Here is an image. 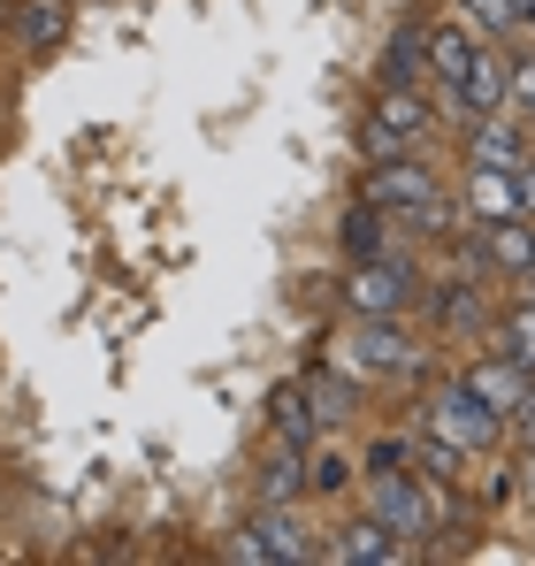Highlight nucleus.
Returning <instances> with one entry per match:
<instances>
[{
	"label": "nucleus",
	"instance_id": "1",
	"mask_svg": "<svg viewBox=\"0 0 535 566\" xmlns=\"http://www.w3.org/2000/svg\"><path fill=\"white\" fill-rule=\"evenodd\" d=\"M367 207H382L390 222H406V230H444V191H437V177L421 169V161H375L367 169Z\"/></svg>",
	"mask_w": 535,
	"mask_h": 566
},
{
	"label": "nucleus",
	"instance_id": "2",
	"mask_svg": "<svg viewBox=\"0 0 535 566\" xmlns=\"http://www.w3.org/2000/svg\"><path fill=\"white\" fill-rule=\"evenodd\" d=\"M429 429H437L444 444H459V452H490L497 429H505V413L482 406V398L466 390V376H459V382H444V390L429 398Z\"/></svg>",
	"mask_w": 535,
	"mask_h": 566
},
{
	"label": "nucleus",
	"instance_id": "3",
	"mask_svg": "<svg viewBox=\"0 0 535 566\" xmlns=\"http://www.w3.org/2000/svg\"><path fill=\"white\" fill-rule=\"evenodd\" d=\"M345 360H353L359 376H413V368H421V345L398 329V314H359Z\"/></svg>",
	"mask_w": 535,
	"mask_h": 566
},
{
	"label": "nucleus",
	"instance_id": "4",
	"mask_svg": "<svg viewBox=\"0 0 535 566\" xmlns=\"http://www.w3.org/2000/svg\"><path fill=\"white\" fill-rule=\"evenodd\" d=\"M367 505H375V521H382L390 536H429V528H437V505L421 497V482H413L406 468H375Z\"/></svg>",
	"mask_w": 535,
	"mask_h": 566
},
{
	"label": "nucleus",
	"instance_id": "5",
	"mask_svg": "<svg viewBox=\"0 0 535 566\" xmlns=\"http://www.w3.org/2000/svg\"><path fill=\"white\" fill-rule=\"evenodd\" d=\"M230 559H322V544H314V528L291 505H268L261 521L230 544Z\"/></svg>",
	"mask_w": 535,
	"mask_h": 566
},
{
	"label": "nucleus",
	"instance_id": "6",
	"mask_svg": "<svg viewBox=\"0 0 535 566\" xmlns=\"http://www.w3.org/2000/svg\"><path fill=\"white\" fill-rule=\"evenodd\" d=\"M421 130H429L421 93H413V85H390V93H382V107L367 115V130H359V138H367V154H375V161H390V154H406Z\"/></svg>",
	"mask_w": 535,
	"mask_h": 566
},
{
	"label": "nucleus",
	"instance_id": "7",
	"mask_svg": "<svg viewBox=\"0 0 535 566\" xmlns=\"http://www.w3.org/2000/svg\"><path fill=\"white\" fill-rule=\"evenodd\" d=\"M444 107L459 115V123H482V115H505V62L482 46L474 62H466V77L444 93Z\"/></svg>",
	"mask_w": 535,
	"mask_h": 566
},
{
	"label": "nucleus",
	"instance_id": "8",
	"mask_svg": "<svg viewBox=\"0 0 535 566\" xmlns=\"http://www.w3.org/2000/svg\"><path fill=\"white\" fill-rule=\"evenodd\" d=\"M353 314H406V298H413V276H406V261H359V276H353Z\"/></svg>",
	"mask_w": 535,
	"mask_h": 566
},
{
	"label": "nucleus",
	"instance_id": "9",
	"mask_svg": "<svg viewBox=\"0 0 535 566\" xmlns=\"http://www.w3.org/2000/svg\"><path fill=\"white\" fill-rule=\"evenodd\" d=\"M421 46H429V77H437V93H451V85L466 77V62L482 54V39H474L459 15H444L437 31H421Z\"/></svg>",
	"mask_w": 535,
	"mask_h": 566
},
{
	"label": "nucleus",
	"instance_id": "10",
	"mask_svg": "<svg viewBox=\"0 0 535 566\" xmlns=\"http://www.w3.org/2000/svg\"><path fill=\"white\" fill-rule=\"evenodd\" d=\"M329 559L337 566H390V559H406V536H390L382 521H353L345 536H329Z\"/></svg>",
	"mask_w": 535,
	"mask_h": 566
},
{
	"label": "nucleus",
	"instance_id": "11",
	"mask_svg": "<svg viewBox=\"0 0 535 566\" xmlns=\"http://www.w3.org/2000/svg\"><path fill=\"white\" fill-rule=\"evenodd\" d=\"M528 368H521V360H505V353H497V360H474V368H466V390H474V398H482V406H497V413H513V406H521V398H528Z\"/></svg>",
	"mask_w": 535,
	"mask_h": 566
},
{
	"label": "nucleus",
	"instance_id": "12",
	"mask_svg": "<svg viewBox=\"0 0 535 566\" xmlns=\"http://www.w3.org/2000/svg\"><path fill=\"white\" fill-rule=\"evenodd\" d=\"M521 146H528V130H521V115L505 107V115H482V123H474V146H466V154H474V169H513Z\"/></svg>",
	"mask_w": 535,
	"mask_h": 566
},
{
	"label": "nucleus",
	"instance_id": "13",
	"mask_svg": "<svg viewBox=\"0 0 535 566\" xmlns=\"http://www.w3.org/2000/svg\"><path fill=\"white\" fill-rule=\"evenodd\" d=\"M490 261H497L505 276H521V269L535 261V230L521 222V214H513V222H490Z\"/></svg>",
	"mask_w": 535,
	"mask_h": 566
},
{
	"label": "nucleus",
	"instance_id": "14",
	"mask_svg": "<svg viewBox=\"0 0 535 566\" xmlns=\"http://www.w3.org/2000/svg\"><path fill=\"white\" fill-rule=\"evenodd\" d=\"M62 23H70L62 0H23V8H15V39H23V46H54Z\"/></svg>",
	"mask_w": 535,
	"mask_h": 566
},
{
	"label": "nucleus",
	"instance_id": "15",
	"mask_svg": "<svg viewBox=\"0 0 535 566\" xmlns=\"http://www.w3.org/2000/svg\"><path fill=\"white\" fill-rule=\"evenodd\" d=\"M382 70H390V85H421V70H429V46H421V31H398Z\"/></svg>",
	"mask_w": 535,
	"mask_h": 566
},
{
	"label": "nucleus",
	"instance_id": "16",
	"mask_svg": "<svg viewBox=\"0 0 535 566\" xmlns=\"http://www.w3.org/2000/svg\"><path fill=\"white\" fill-rule=\"evenodd\" d=\"M275 429H283V444H291V452L314 437V406H306V390H275Z\"/></svg>",
	"mask_w": 535,
	"mask_h": 566
},
{
	"label": "nucleus",
	"instance_id": "17",
	"mask_svg": "<svg viewBox=\"0 0 535 566\" xmlns=\"http://www.w3.org/2000/svg\"><path fill=\"white\" fill-rule=\"evenodd\" d=\"M505 360H521L535 376V298H521V314L505 322Z\"/></svg>",
	"mask_w": 535,
	"mask_h": 566
},
{
	"label": "nucleus",
	"instance_id": "18",
	"mask_svg": "<svg viewBox=\"0 0 535 566\" xmlns=\"http://www.w3.org/2000/svg\"><path fill=\"white\" fill-rule=\"evenodd\" d=\"M261 497L268 505H291V497H298V460H291V452H275L261 468Z\"/></svg>",
	"mask_w": 535,
	"mask_h": 566
},
{
	"label": "nucleus",
	"instance_id": "19",
	"mask_svg": "<svg viewBox=\"0 0 535 566\" xmlns=\"http://www.w3.org/2000/svg\"><path fill=\"white\" fill-rule=\"evenodd\" d=\"M306 406H314V421H329V429H337L353 398H345V382H329V376H306Z\"/></svg>",
	"mask_w": 535,
	"mask_h": 566
},
{
	"label": "nucleus",
	"instance_id": "20",
	"mask_svg": "<svg viewBox=\"0 0 535 566\" xmlns=\"http://www.w3.org/2000/svg\"><path fill=\"white\" fill-rule=\"evenodd\" d=\"M345 238H353V253H359V261H382V207H359Z\"/></svg>",
	"mask_w": 535,
	"mask_h": 566
},
{
	"label": "nucleus",
	"instance_id": "21",
	"mask_svg": "<svg viewBox=\"0 0 535 566\" xmlns=\"http://www.w3.org/2000/svg\"><path fill=\"white\" fill-rule=\"evenodd\" d=\"M459 8H466L482 31H513V23H521V0H459Z\"/></svg>",
	"mask_w": 535,
	"mask_h": 566
},
{
	"label": "nucleus",
	"instance_id": "22",
	"mask_svg": "<svg viewBox=\"0 0 535 566\" xmlns=\"http://www.w3.org/2000/svg\"><path fill=\"white\" fill-rule=\"evenodd\" d=\"M505 107H521V115L535 107V62L521 70V77H505Z\"/></svg>",
	"mask_w": 535,
	"mask_h": 566
},
{
	"label": "nucleus",
	"instance_id": "23",
	"mask_svg": "<svg viewBox=\"0 0 535 566\" xmlns=\"http://www.w3.org/2000/svg\"><path fill=\"white\" fill-rule=\"evenodd\" d=\"M306 482H314V490H345V460H314Z\"/></svg>",
	"mask_w": 535,
	"mask_h": 566
},
{
	"label": "nucleus",
	"instance_id": "24",
	"mask_svg": "<svg viewBox=\"0 0 535 566\" xmlns=\"http://www.w3.org/2000/svg\"><path fill=\"white\" fill-rule=\"evenodd\" d=\"M505 421H513V429H521V437H535V382H528V398H521V406H513V413H505Z\"/></svg>",
	"mask_w": 535,
	"mask_h": 566
},
{
	"label": "nucleus",
	"instance_id": "25",
	"mask_svg": "<svg viewBox=\"0 0 535 566\" xmlns=\"http://www.w3.org/2000/svg\"><path fill=\"white\" fill-rule=\"evenodd\" d=\"M513 283H521V298H535V261H528V269H521Z\"/></svg>",
	"mask_w": 535,
	"mask_h": 566
},
{
	"label": "nucleus",
	"instance_id": "26",
	"mask_svg": "<svg viewBox=\"0 0 535 566\" xmlns=\"http://www.w3.org/2000/svg\"><path fill=\"white\" fill-rule=\"evenodd\" d=\"M521 482H528V490H535V437H528V468H521Z\"/></svg>",
	"mask_w": 535,
	"mask_h": 566
},
{
	"label": "nucleus",
	"instance_id": "27",
	"mask_svg": "<svg viewBox=\"0 0 535 566\" xmlns=\"http://www.w3.org/2000/svg\"><path fill=\"white\" fill-rule=\"evenodd\" d=\"M521 23H535V0H521Z\"/></svg>",
	"mask_w": 535,
	"mask_h": 566
},
{
	"label": "nucleus",
	"instance_id": "28",
	"mask_svg": "<svg viewBox=\"0 0 535 566\" xmlns=\"http://www.w3.org/2000/svg\"><path fill=\"white\" fill-rule=\"evenodd\" d=\"M0 15H8V0H0Z\"/></svg>",
	"mask_w": 535,
	"mask_h": 566
}]
</instances>
